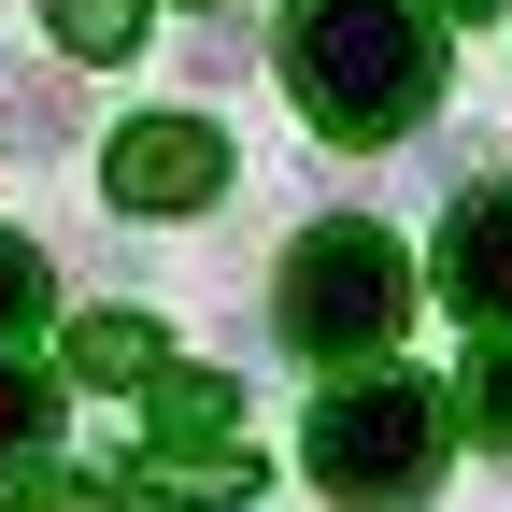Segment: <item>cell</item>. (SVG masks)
I'll return each instance as SVG.
<instances>
[{"label":"cell","instance_id":"1","mask_svg":"<svg viewBox=\"0 0 512 512\" xmlns=\"http://www.w3.org/2000/svg\"><path fill=\"white\" fill-rule=\"evenodd\" d=\"M285 86L328 143H413V114L441 100L427 0H285Z\"/></svg>","mask_w":512,"mask_h":512},{"label":"cell","instance_id":"2","mask_svg":"<svg viewBox=\"0 0 512 512\" xmlns=\"http://www.w3.org/2000/svg\"><path fill=\"white\" fill-rule=\"evenodd\" d=\"M441 456H456V441H441V399L399 384V370H356V384L313 399V484L342 512H413L441 484Z\"/></svg>","mask_w":512,"mask_h":512},{"label":"cell","instance_id":"3","mask_svg":"<svg viewBox=\"0 0 512 512\" xmlns=\"http://www.w3.org/2000/svg\"><path fill=\"white\" fill-rule=\"evenodd\" d=\"M399 328H413V256L384 228H299V256H285V342L370 370Z\"/></svg>","mask_w":512,"mask_h":512},{"label":"cell","instance_id":"4","mask_svg":"<svg viewBox=\"0 0 512 512\" xmlns=\"http://www.w3.org/2000/svg\"><path fill=\"white\" fill-rule=\"evenodd\" d=\"M100 185H114V214H200L228 185V128L214 114H128L100 143Z\"/></svg>","mask_w":512,"mask_h":512},{"label":"cell","instance_id":"5","mask_svg":"<svg viewBox=\"0 0 512 512\" xmlns=\"http://www.w3.org/2000/svg\"><path fill=\"white\" fill-rule=\"evenodd\" d=\"M441 285H456L470 328H512V185H470L441 214Z\"/></svg>","mask_w":512,"mask_h":512},{"label":"cell","instance_id":"6","mask_svg":"<svg viewBox=\"0 0 512 512\" xmlns=\"http://www.w3.org/2000/svg\"><path fill=\"white\" fill-rule=\"evenodd\" d=\"M171 370V328L143 299H100V313H72V384H157Z\"/></svg>","mask_w":512,"mask_h":512},{"label":"cell","instance_id":"7","mask_svg":"<svg viewBox=\"0 0 512 512\" xmlns=\"http://www.w3.org/2000/svg\"><path fill=\"white\" fill-rule=\"evenodd\" d=\"M143 498H157V512H242V498H256V456H228V441H171V456H143Z\"/></svg>","mask_w":512,"mask_h":512},{"label":"cell","instance_id":"8","mask_svg":"<svg viewBox=\"0 0 512 512\" xmlns=\"http://www.w3.org/2000/svg\"><path fill=\"white\" fill-rule=\"evenodd\" d=\"M242 427V370H157V441H228Z\"/></svg>","mask_w":512,"mask_h":512},{"label":"cell","instance_id":"9","mask_svg":"<svg viewBox=\"0 0 512 512\" xmlns=\"http://www.w3.org/2000/svg\"><path fill=\"white\" fill-rule=\"evenodd\" d=\"M43 441H57V384L0 342V470H43Z\"/></svg>","mask_w":512,"mask_h":512},{"label":"cell","instance_id":"10","mask_svg":"<svg viewBox=\"0 0 512 512\" xmlns=\"http://www.w3.org/2000/svg\"><path fill=\"white\" fill-rule=\"evenodd\" d=\"M456 413H470V441H484V456H512V328H484V342H470Z\"/></svg>","mask_w":512,"mask_h":512},{"label":"cell","instance_id":"11","mask_svg":"<svg viewBox=\"0 0 512 512\" xmlns=\"http://www.w3.org/2000/svg\"><path fill=\"white\" fill-rule=\"evenodd\" d=\"M0 143H72V100H57V72H0Z\"/></svg>","mask_w":512,"mask_h":512},{"label":"cell","instance_id":"12","mask_svg":"<svg viewBox=\"0 0 512 512\" xmlns=\"http://www.w3.org/2000/svg\"><path fill=\"white\" fill-rule=\"evenodd\" d=\"M43 29L72 57H128V43H143V0H43Z\"/></svg>","mask_w":512,"mask_h":512},{"label":"cell","instance_id":"13","mask_svg":"<svg viewBox=\"0 0 512 512\" xmlns=\"http://www.w3.org/2000/svg\"><path fill=\"white\" fill-rule=\"evenodd\" d=\"M43 299H57V285H43V242L0 228V342H29V328H43Z\"/></svg>","mask_w":512,"mask_h":512},{"label":"cell","instance_id":"14","mask_svg":"<svg viewBox=\"0 0 512 512\" xmlns=\"http://www.w3.org/2000/svg\"><path fill=\"white\" fill-rule=\"evenodd\" d=\"M29 512H128V484H86V470H43Z\"/></svg>","mask_w":512,"mask_h":512},{"label":"cell","instance_id":"15","mask_svg":"<svg viewBox=\"0 0 512 512\" xmlns=\"http://www.w3.org/2000/svg\"><path fill=\"white\" fill-rule=\"evenodd\" d=\"M441 15H456V29H484V15H498V0H441Z\"/></svg>","mask_w":512,"mask_h":512}]
</instances>
